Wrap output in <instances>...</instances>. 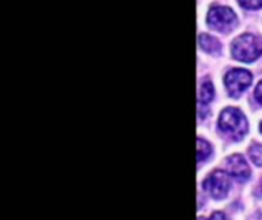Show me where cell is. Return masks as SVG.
Here are the masks:
<instances>
[{
    "label": "cell",
    "instance_id": "obj_2",
    "mask_svg": "<svg viewBox=\"0 0 262 220\" xmlns=\"http://www.w3.org/2000/svg\"><path fill=\"white\" fill-rule=\"evenodd\" d=\"M220 129L235 139H241L247 132V120L238 108H226L220 117Z\"/></svg>",
    "mask_w": 262,
    "mask_h": 220
},
{
    "label": "cell",
    "instance_id": "obj_4",
    "mask_svg": "<svg viewBox=\"0 0 262 220\" xmlns=\"http://www.w3.org/2000/svg\"><path fill=\"white\" fill-rule=\"evenodd\" d=\"M207 22L216 31H229L233 28L236 22V16L230 8L226 7H213L208 11Z\"/></svg>",
    "mask_w": 262,
    "mask_h": 220
},
{
    "label": "cell",
    "instance_id": "obj_10",
    "mask_svg": "<svg viewBox=\"0 0 262 220\" xmlns=\"http://www.w3.org/2000/svg\"><path fill=\"white\" fill-rule=\"evenodd\" d=\"M250 159L253 160L254 165L257 167H262V145H253L250 148Z\"/></svg>",
    "mask_w": 262,
    "mask_h": 220
},
{
    "label": "cell",
    "instance_id": "obj_13",
    "mask_svg": "<svg viewBox=\"0 0 262 220\" xmlns=\"http://www.w3.org/2000/svg\"><path fill=\"white\" fill-rule=\"evenodd\" d=\"M208 220H229V218L226 217V214H224V212H213V214H212V217L208 218Z\"/></svg>",
    "mask_w": 262,
    "mask_h": 220
},
{
    "label": "cell",
    "instance_id": "obj_14",
    "mask_svg": "<svg viewBox=\"0 0 262 220\" xmlns=\"http://www.w3.org/2000/svg\"><path fill=\"white\" fill-rule=\"evenodd\" d=\"M260 133H262V124H260Z\"/></svg>",
    "mask_w": 262,
    "mask_h": 220
},
{
    "label": "cell",
    "instance_id": "obj_3",
    "mask_svg": "<svg viewBox=\"0 0 262 220\" xmlns=\"http://www.w3.org/2000/svg\"><path fill=\"white\" fill-rule=\"evenodd\" d=\"M205 191L215 199H223L227 196L230 190V179L226 172L215 170L210 176H208L204 182Z\"/></svg>",
    "mask_w": 262,
    "mask_h": 220
},
{
    "label": "cell",
    "instance_id": "obj_9",
    "mask_svg": "<svg viewBox=\"0 0 262 220\" xmlns=\"http://www.w3.org/2000/svg\"><path fill=\"white\" fill-rule=\"evenodd\" d=\"M196 150H198V160H199V162L205 160L208 156H210V153H212L210 144L205 142L204 139H198V142H196Z\"/></svg>",
    "mask_w": 262,
    "mask_h": 220
},
{
    "label": "cell",
    "instance_id": "obj_12",
    "mask_svg": "<svg viewBox=\"0 0 262 220\" xmlns=\"http://www.w3.org/2000/svg\"><path fill=\"white\" fill-rule=\"evenodd\" d=\"M254 95H256V99L262 104V81L257 84V87H256V90H254Z\"/></svg>",
    "mask_w": 262,
    "mask_h": 220
},
{
    "label": "cell",
    "instance_id": "obj_8",
    "mask_svg": "<svg viewBox=\"0 0 262 220\" xmlns=\"http://www.w3.org/2000/svg\"><path fill=\"white\" fill-rule=\"evenodd\" d=\"M199 46H201L204 50L212 52V53H216L218 49H220L218 40H216L215 37H212V35H205V34H202V35L199 37Z\"/></svg>",
    "mask_w": 262,
    "mask_h": 220
},
{
    "label": "cell",
    "instance_id": "obj_1",
    "mask_svg": "<svg viewBox=\"0 0 262 220\" xmlns=\"http://www.w3.org/2000/svg\"><path fill=\"white\" fill-rule=\"evenodd\" d=\"M232 53L238 62H254L262 53V41L251 34L241 35L233 41Z\"/></svg>",
    "mask_w": 262,
    "mask_h": 220
},
{
    "label": "cell",
    "instance_id": "obj_7",
    "mask_svg": "<svg viewBox=\"0 0 262 220\" xmlns=\"http://www.w3.org/2000/svg\"><path fill=\"white\" fill-rule=\"evenodd\" d=\"M213 84L210 81H204L201 89H199V104L201 105H207L208 102H210L213 99Z\"/></svg>",
    "mask_w": 262,
    "mask_h": 220
},
{
    "label": "cell",
    "instance_id": "obj_6",
    "mask_svg": "<svg viewBox=\"0 0 262 220\" xmlns=\"http://www.w3.org/2000/svg\"><path fill=\"white\" fill-rule=\"evenodd\" d=\"M226 170L229 172V175L232 178H235L236 181H245L250 176V167L245 162V159L239 154H235L232 157H229L227 163H226Z\"/></svg>",
    "mask_w": 262,
    "mask_h": 220
},
{
    "label": "cell",
    "instance_id": "obj_5",
    "mask_svg": "<svg viewBox=\"0 0 262 220\" xmlns=\"http://www.w3.org/2000/svg\"><path fill=\"white\" fill-rule=\"evenodd\" d=\"M251 83V75L244 69H233L226 75V87L232 96H239Z\"/></svg>",
    "mask_w": 262,
    "mask_h": 220
},
{
    "label": "cell",
    "instance_id": "obj_11",
    "mask_svg": "<svg viewBox=\"0 0 262 220\" xmlns=\"http://www.w3.org/2000/svg\"><path fill=\"white\" fill-rule=\"evenodd\" d=\"M239 4L247 10H256L262 7V0H239Z\"/></svg>",
    "mask_w": 262,
    "mask_h": 220
},
{
    "label": "cell",
    "instance_id": "obj_15",
    "mask_svg": "<svg viewBox=\"0 0 262 220\" xmlns=\"http://www.w3.org/2000/svg\"><path fill=\"white\" fill-rule=\"evenodd\" d=\"M199 220H202V218H199Z\"/></svg>",
    "mask_w": 262,
    "mask_h": 220
}]
</instances>
